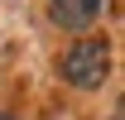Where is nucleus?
<instances>
[{"mask_svg":"<svg viewBox=\"0 0 125 120\" xmlns=\"http://www.w3.org/2000/svg\"><path fill=\"white\" fill-rule=\"evenodd\" d=\"M111 77V43L106 39H77L62 53V82L72 91H96Z\"/></svg>","mask_w":125,"mask_h":120,"instance_id":"obj_1","label":"nucleus"},{"mask_svg":"<svg viewBox=\"0 0 125 120\" xmlns=\"http://www.w3.org/2000/svg\"><path fill=\"white\" fill-rule=\"evenodd\" d=\"M101 10H106V0H48V19L67 34H87L101 19Z\"/></svg>","mask_w":125,"mask_h":120,"instance_id":"obj_2","label":"nucleus"},{"mask_svg":"<svg viewBox=\"0 0 125 120\" xmlns=\"http://www.w3.org/2000/svg\"><path fill=\"white\" fill-rule=\"evenodd\" d=\"M0 120H15V115H0Z\"/></svg>","mask_w":125,"mask_h":120,"instance_id":"obj_3","label":"nucleus"}]
</instances>
